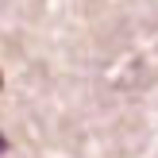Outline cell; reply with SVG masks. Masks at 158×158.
I'll return each mask as SVG.
<instances>
[{
  "mask_svg": "<svg viewBox=\"0 0 158 158\" xmlns=\"http://www.w3.org/2000/svg\"><path fill=\"white\" fill-rule=\"evenodd\" d=\"M0 154H8V139L4 135H0Z\"/></svg>",
  "mask_w": 158,
  "mask_h": 158,
  "instance_id": "1",
  "label": "cell"
},
{
  "mask_svg": "<svg viewBox=\"0 0 158 158\" xmlns=\"http://www.w3.org/2000/svg\"><path fill=\"white\" fill-rule=\"evenodd\" d=\"M0 85H4V77H0Z\"/></svg>",
  "mask_w": 158,
  "mask_h": 158,
  "instance_id": "2",
  "label": "cell"
}]
</instances>
